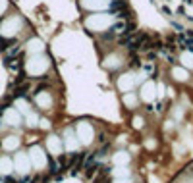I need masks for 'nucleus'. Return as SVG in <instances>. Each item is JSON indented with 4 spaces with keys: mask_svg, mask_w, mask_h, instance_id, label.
Returning a JSON list of instances; mask_svg holds the SVG:
<instances>
[{
    "mask_svg": "<svg viewBox=\"0 0 193 183\" xmlns=\"http://www.w3.org/2000/svg\"><path fill=\"white\" fill-rule=\"evenodd\" d=\"M6 183H19V181H15V179H12V177H8V179H6Z\"/></svg>",
    "mask_w": 193,
    "mask_h": 183,
    "instance_id": "obj_3",
    "label": "nucleus"
},
{
    "mask_svg": "<svg viewBox=\"0 0 193 183\" xmlns=\"http://www.w3.org/2000/svg\"><path fill=\"white\" fill-rule=\"evenodd\" d=\"M14 44H15L14 39H4V37L0 39V50H2V52H6L10 46H14Z\"/></svg>",
    "mask_w": 193,
    "mask_h": 183,
    "instance_id": "obj_1",
    "label": "nucleus"
},
{
    "mask_svg": "<svg viewBox=\"0 0 193 183\" xmlns=\"http://www.w3.org/2000/svg\"><path fill=\"white\" fill-rule=\"evenodd\" d=\"M48 172H50V174H58V172H60V166L56 164L54 160H50V170H48Z\"/></svg>",
    "mask_w": 193,
    "mask_h": 183,
    "instance_id": "obj_2",
    "label": "nucleus"
}]
</instances>
